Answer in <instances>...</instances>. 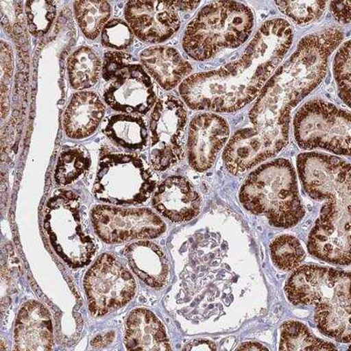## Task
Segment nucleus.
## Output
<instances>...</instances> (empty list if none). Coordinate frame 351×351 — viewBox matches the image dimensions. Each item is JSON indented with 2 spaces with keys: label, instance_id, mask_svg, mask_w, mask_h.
<instances>
[{
  "label": "nucleus",
  "instance_id": "nucleus-18",
  "mask_svg": "<svg viewBox=\"0 0 351 351\" xmlns=\"http://www.w3.org/2000/svg\"><path fill=\"white\" fill-rule=\"evenodd\" d=\"M15 350H49L54 344L51 319L42 304L29 302L19 313L14 329Z\"/></svg>",
  "mask_w": 351,
  "mask_h": 351
},
{
  "label": "nucleus",
  "instance_id": "nucleus-1",
  "mask_svg": "<svg viewBox=\"0 0 351 351\" xmlns=\"http://www.w3.org/2000/svg\"><path fill=\"white\" fill-rule=\"evenodd\" d=\"M343 39L337 28L304 37L260 93L249 117L253 128L238 130L226 146L228 171L239 175L274 158L289 141L291 112L322 83L329 56Z\"/></svg>",
  "mask_w": 351,
  "mask_h": 351
},
{
  "label": "nucleus",
  "instance_id": "nucleus-13",
  "mask_svg": "<svg viewBox=\"0 0 351 351\" xmlns=\"http://www.w3.org/2000/svg\"><path fill=\"white\" fill-rule=\"evenodd\" d=\"M94 230L108 243L154 239L164 234L165 221L148 208H119L97 206L93 209Z\"/></svg>",
  "mask_w": 351,
  "mask_h": 351
},
{
  "label": "nucleus",
  "instance_id": "nucleus-17",
  "mask_svg": "<svg viewBox=\"0 0 351 351\" xmlns=\"http://www.w3.org/2000/svg\"><path fill=\"white\" fill-rule=\"evenodd\" d=\"M152 204L156 211L170 221L184 222L199 215L202 199L186 178L172 176L159 184Z\"/></svg>",
  "mask_w": 351,
  "mask_h": 351
},
{
  "label": "nucleus",
  "instance_id": "nucleus-4",
  "mask_svg": "<svg viewBox=\"0 0 351 351\" xmlns=\"http://www.w3.org/2000/svg\"><path fill=\"white\" fill-rule=\"evenodd\" d=\"M298 190L293 165L276 159L249 175L241 188L240 202L252 214L265 215L274 227L291 228L305 215Z\"/></svg>",
  "mask_w": 351,
  "mask_h": 351
},
{
  "label": "nucleus",
  "instance_id": "nucleus-6",
  "mask_svg": "<svg viewBox=\"0 0 351 351\" xmlns=\"http://www.w3.org/2000/svg\"><path fill=\"white\" fill-rule=\"evenodd\" d=\"M44 228L53 249L72 268L84 267L92 261L96 241L81 215L76 194L56 191L46 206Z\"/></svg>",
  "mask_w": 351,
  "mask_h": 351
},
{
  "label": "nucleus",
  "instance_id": "nucleus-23",
  "mask_svg": "<svg viewBox=\"0 0 351 351\" xmlns=\"http://www.w3.org/2000/svg\"><path fill=\"white\" fill-rule=\"evenodd\" d=\"M103 132L112 142L134 152H143L149 144V130L146 121L138 116H110L105 121Z\"/></svg>",
  "mask_w": 351,
  "mask_h": 351
},
{
  "label": "nucleus",
  "instance_id": "nucleus-12",
  "mask_svg": "<svg viewBox=\"0 0 351 351\" xmlns=\"http://www.w3.org/2000/svg\"><path fill=\"white\" fill-rule=\"evenodd\" d=\"M90 312L102 316L127 305L136 293L133 276L117 259L103 254L84 278Z\"/></svg>",
  "mask_w": 351,
  "mask_h": 351
},
{
  "label": "nucleus",
  "instance_id": "nucleus-5",
  "mask_svg": "<svg viewBox=\"0 0 351 351\" xmlns=\"http://www.w3.org/2000/svg\"><path fill=\"white\" fill-rule=\"evenodd\" d=\"M254 26L255 15L243 3H210L188 24L183 39L184 52L194 60H208L223 49L243 45Z\"/></svg>",
  "mask_w": 351,
  "mask_h": 351
},
{
  "label": "nucleus",
  "instance_id": "nucleus-7",
  "mask_svg": "<svg viewBox=\"0 0 351 351\" xmlns=\"http://www.w3.org/2000/svg\"><path fill=\"white\" fill-rule=\"evenodd\" d=\"M158 183V175L139 156L105 152L100 156L93 193L97 199L112 205H143Z\"/></svg>",
  "mask_w": 351,
  "mask_h": 351
},
{
  "label": "nucleus",
  "instance_id": "nucleus-22",
  "mask_svg": "<svg viewBox=\"0 0 351 351\" xmlns=\"http://www.w3.org/2000/svg\"><path fill=\"white\" fill-rule=\"evenodd\" d=\"M147 71L165 90L173 89L192 71V66L171 47H152L140 55Z\"/></svg>",
  "mask_w": 351,
  "mask_h": 351
},
{
  "label": "nucleus",
  "instance_id": "nucleus-30",
  "mask_svg": "<svg viewBox=\"0 0 351 351\" xmlns=\"http://www.w3.org/2000/svg\"><path fill=\"white\" fill-rule=\"evenodd\" d=\"M281 12L298 25H306L319 20L327 8L325 1L275 2Z\"/></svg>",
  "mask_w": 351,
  "mask_h": 351
},
{
  "label": "nucleus",
  "instance_id": "nucleus-32",
  "mask_svg": "<svg viewBox=\"0 0 351 351\" xmlns=\"http://www.w3.org/2000/svg\"><path fill=\"white\" fill-rule=\"evenodd\" d=\"M103 45L110 49H124L134 42V34L126 22L112 20L106 24L102 30Z\"/></svg>",
  "mask_w": 351,
  "mask_h": 351
},
{
  "label": "nucleus",
  "instance_id": "nucleus-19",
  "mask_svg": "<svg viewBox=\"0 0 351 351\" xmlns=\"http://www.w3.org/2000/svg\"><path fill=\"white\" fill-rule=\"evenodd\" d=\"M105 112V106L96 93H75L64 115L66 134L73 139L92 136L99 126Z\"/></svg>",
  "mask_w": 351,
  "mask_h": 351
},
{
  "label": "nucleus",
  "instance_id": "nucleus-26",
  "mask_svg": "<svg viewBox=\"0 0 351 351\" xmlns=\"http://www.w3.org/2000/svg\"><path fill=\"white\" fill-rule=\"evenodd\" d=\"M74 10L81 30L88 39L98 37L111 16V6L106 1H77Z\"/></svg>",
  "mask_w": 351,
  "mask_h": 351
},
{
  "label": "nucleus",
  "instance_id": "nucleus-10",
  "mask_svg": "<svg viewBox=\"0 0 351 351\" xmlns=\"http://www.w3.org/2000/svg\"><path fill=\"white\" fill-rule=\"evenodd\" d=\"M298 173L304 190L312 199L350 208V165L337 156L317 152L300 154Z\"/></svg>",
  "mask_w": 351,
  "mask_h": 351
},
{
  "label": "nucleus",
  "instance_id": "nucleus-9",
  "mask_svg": "<svg viewBox=\"0 0 351 351\" xmlns=\"http://www.w3.org/2000/svg\"><path fill=\"white\" fill-rule=\"evenodd\" d=\"M350 112L324 100H310L294 116V137L303 149L350 156Z\"/></svg>",
  "mask_w": 351,
  "mask_h": 351
},
{
  "label": "nucleus",
  "instance_id": "nucleus-16",
  "mask_svg": "<svg viewBox=\"0 0 351 351\" xmlns=\"http://www.w3.org/2000/svg\"><path fill=\"white\" fill-rule=\"evenodd\" d=\"M125 17L138 38L160 43L171 38L180 27V18L171 2L130 1Z\"/></svg>",
  "mask_w": 351,
  "mask_h": 351
},
{
  "label": "nucleus",
  "instance_id": "nucleus-24",
  "mask_svg": "<svg viewBox=\"0 0 351 351\" xmlns=\"http://www.w3.org/2000/svg\"><path fill=\"white\" fill-rule=\"evenodd\" d=\"M101 68V62L96 53L88 47H81L69 59L68 75L71 86L76 90L95 86Z\"/></svg>",
  "mask_w": 351,
  "mask_h": 351
},
{
  "label": "nucleus",
  "instance_id": "nucleus-31",
  "mask_svg": "<svg viewBox=\"0 0 351 351\" xmlns=\"http://www.w3.org/2000/svg\"><path fill=\"white\" fill-rule=\"evenodd\" d=\"M333 73L341 100L350 105V42L347 40L338 49L333 62Z\"/></svg>",
  "mask_w": 351,
  "mask_h": 351
},
{
  "label": "nucleus",
  "instance_id": "nucleus-11",
  "mask_svg": "<svg viewBox=\"0 0 351 351\" xmlns=\"http://www.w3.org/2000/svg\"><path fill=\"white\" fill-rule=\"evenodd\" d=\"M186 122V110L180 99L165 95L156 102L149 125V162L154 170L165 171L184 159Z\"/></svg>",
  "mask_w": 351,
  "mask_h": 351
},
{
  "label": "nucleus",
  "instance_id": "nucleus-8",
  "mask_svg": "<svg viewBox=\"0 0 351 351\" xmlns=\"http://www.w3.org/2000/svg\"><path fill=\"white\" fill-rule=\"evenodd\" d=\"M105 101L115 111L146 114L156 95L152 78L139 61L127 53L106 52L102 66Z\"/></svg>",
  "mask_w": 351,
  "mask_h": 351
},
{
  "label": "nucleus",
  "instance_id": "nucleus-25",
  "mask_svg": "<svg viewBox=\"0 0 351 351\" xmlns=\"http://www.w3.org/2000/svg\"><path fill=\"white\" fill-rule=\"evenodd\" d=\"M90 166V158L82 146L69 147L59 156L55 171L58 186H68L86 173Z\"/></svg>",
  "mask_w": 351,
  "mask_h": 351
},
{
  "label": "nucleus",
  "instance_id": "nucleus-35",
  "mask_svg": "<svg viewBox=\"0 0 351 351\" xmlns=\"http://www.w3.org/2000/svg\"><path fill=\"white\" fill-rule=\"evenodd\" d=\"M176 10H180L184 12L193 11L197 8V6L200 4L199 2L193 1H174L171 2Z\"/></svg>",
  "mask_w": 351,
  "mask_h": 351
},
{
  "label": "nucleus",
  "instance_id": "nucleus-33",
  "mask_svg": "<svg viewBox=\"0 0 351 351\" xmlns=\"http://www.w3.org/2000/svg\"><path fill=\"white\" fill-rule=\"evenodd\" d=\"M332 14L339 23L349 24L350 22V1L330 2Z\"/></svg>",
  "mask_w": 351,
  "mask_h": 351
},
{
  "label": "nucleus",
  "instance_id": "nucleus-34",
  "mask_svg": "<svg viewBox=\"0 0 351 351\" xmlns=\"http://www.w3.org/2000/svg\"><path fill=\"white\" fill-rule=\"evenodd\" d=\"M184 350H216L215 343L209 340L197 339L190 341L183 348Z\"/></svg>",
  "mask_w": 351,
  "mask_h": 351
},
{
  "label": "nucleus",
  "instance_id": "nucleus-29",
  "mask_svg": "<svg viewBox=\"0 0 351 351\" xmlns=\"http://www.w3.org/2000/svg\"><path fill=\"white\" fill-rule=\"evenodd\" d=\"M28 27L34 36L39 37L49 32L56 16V5L53 1L34 0L26 2Z\"/></svg>",
  "mask_w": 351,
  "mask_h": 351
},
{
  "label": "nucleus",
  "instance_id": "nucleus-27",
  "mask_svg": "<svg viewBox=\"0 0 351 351\" xmlns=\"http://www.w3.org/2000/svg\"><path fill=\"white\" fill-rule=\"evenodd\" d=\"M281 350H337L333 344L313 337L299 322H287L281 327Z\"/></svg>",
  "mask_w": 351,
  "mask_h": 351
},
{
  "label": "nucleus",
  "instance_id": "nucleus-21",
  "mask_svg": "<svg viewBox=\"0 0 351 351\" xmlns=\"http://www.w3.org/2000/svg\"><path fill=\"white\" fill-rule=\"evenodd\" d=\"M125 255L137 277L153 288L164 287L170 276L167 258L152 241H142L131 244Z\"/></svg>",
  "mask_w": 351,
  "mask_h": 351
},
{
  "label": "nucleus",
  "instance_id": "nucleus-2",
  "mask_svg": "<svg viewBox=\"0 0 351 351\" xmlns=\"http://www.w3.org/2000/svg\"><path fill=\"white\" fill-rule=\"evenodd\" d=\"M293 40L287 21L265 22L238 60L186 78L180 86L181 98L197 111L234 112L243 108L261 93Z\"/></svg>",
  "mask_w": 351,
  "mask_h": 351
},
{
  "label": "nucleus",
  "instance_id": "nucleus-28",
  "mask_svg": "<svg viewBox=\"0 0 351 351\" xmlns=\"http://www.w3.org/2000/svg\"><path fill=\"white\" fill-rule=\"evenodd\" d=\"M269 250L274 265L285 271H293L299 267L305 258V252L300 241L288 234L276 238Z\"/></svg>",
  "mask_w": 351,
  "mask_h": 351
},
{
  "label": "nucleus",
  "instance_id": "nucleus-14",
  "mask_svg": "<svg viewBox=\"0 0 351 351\" xmlns=\"http://www.w3.org/2000/svg\"><path fill=\"white\" fill-rule=\"evenodd\" d=\"M351 215L321 212L308 238V250L315 258L334 265L350 263Z\"/></svg>",
  "mask_w": 351,
  "mask_h": 351
},
{
  "label": "nucleus",
  "instance_id": "nucleus-15",
  "mask_svg": "<svg viewBox=\"0 0 351 351\" xmlns=\"http://www.w3.org/2000/svg\"><path fill=\"white\" fill-rule=\"evenodd\" d=\"M230 136V125L221 116L205 112L191 121L187 153L191 167L199 172L214 165L219 152Z\"/></svg>",
  "mask_w": 351,
  "mask_h": 351
},
{
  "label": "nucleus",
  "instance_id": "nucleus-36",
  "mask_svg": "<svg viewBox=\"0 0 351 351\" xmlns=\"http://www.w3.org/2000/svg\"><path fill=\"white\" fill-rule=\"evenodd\" d=\"M239 350H267V348L263 346L262 344L256 343H244L237 348Z\"/></svg>",
  "mask_w": 351,
  "mask_h": 351
},
{
  "label": "nucleus",
  "instance_id": "nucleus-20",
  "mask_svg": "<svg viewBox=\"0 0 351 351\" xmlns=\"http://www.w3.org/2000/svg\"><path fill=\"white\" fill-rule=\"evenodd\" d=\"M125 346L128 350H171L165 328L155 313L137 308L127 319Z\"/></svg>",
  "mask_w": 351,
  "mask_h": 351
},
{
  "label": "nucleus",
  "instance_id": "nucleus-3",
  "mask_svg": "<svg viewBox=\"0 0 351 351\" xmlns=\"http://www.w3.org/2000/svg\"><path fill=\"white\" fill-rule=\"evenodd\" d=\"M285 291L293 305L315 306V322L322 333L341 343H350L349 272L304 265L288 278Z\"/></svg>",
  "mask_w": 351,
  "mask_h": 351
}]
</instances>
